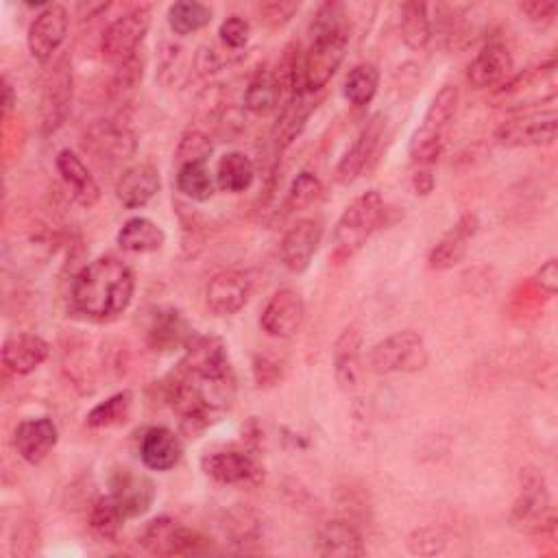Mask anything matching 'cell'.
<instances>
[{
    "instance_id": "cell-1",
    "label": "cell",
    "mask_w": 558,
    "mask_h": 558,
    "mask_svg": "<svg viewBox=\"0 0 558 558\" xmlns=\"http://www.w3.org/2000/svg\"><path fill=\"white\" fill-rule=\"evenodd\" d=\"M135 275L116 255H100L85 264L72 279L74 307L92 320H113L133 301Z\"/></svg>"
},
{
    "instance_id": "cell-2",
    "label": "cell",
    "mask_w": 558,
    "mask_h": 558,
    "mask_svg": "<svg viewBox=\"0 0 558 558\" xmlns=\"http://www.w3.org/2000/svg\"><path fill=\"white\" fill-rule=\"evenodd\" d=\"M340 2H323L310 24V46L303 54V87L314 94L323 89L338 72L349 44Z\"/></svg>"
},
{
    "instance_id": "cell-3",
    "label": "cell",
    "mask_w": 558,
    "mask_h": 558,
    "mask_svg": "<svg viewBox=\"0 0 558 558\" xmlns=\"http://www.w3.org/2000/svg\"><path fill=\"white\" fill-rule=\"evenodd\" d=\"M458 87L456 85H442L436 96L432 98L421 126L412 133L408 153L414 163L429 166L434 163L442 148H445V135L453 120V113L458 109Z\"/></svg>"
},
{
    "instance_id": "cell-4",
    "label": "cell",
    "mask_w": 558,
    "mask_h": 558,
    "mask_svg": "<svg viewBox=\"0 0 558 558\" xmlns=\"http://www.w3.org/2000/svg\"><path fill=\"white\" fill-rule=\"evenodd\" d=\"M384 198L377 190H368L355 196L333 227V253L336 257H351L373 235L384 220Z\"/></svg>"
},
{
    "instance_id": "cell-5",
    "label": "cell",
    "mask_w": 558,
    "mask_h": 558,
    "mask_svg": "<svg viewBox=\"0 0 558 558\" xmlns=\"http://www.w3.org/2000/svg\"><path fill=\"white\" fill-rule=\"evenodd\" d=\"M510 521L527 534H543L554 527L549 488L545 475L536 466H523L519 473V497L512 504Z\"/></svg>"
},
{
    "instance_id": "cell-6",
    "label": "cell",
    "mask_w": 558,
    "mask_h": 558,
    "mask_svg": "<svg viewBox=\"0 0 558 558\" xmlns=\"http://www.w3.org/2000/svg\"><path fill=\"white\" fill-rule=\"evenodd\" d=\"M427 357L423 336L412 329H403L373 344L368 351V368L377 375L416 373L427 364Z\"/></svg>"
},
{
    "instance_id": "cell-7",
    "label": "cell",
    "mask_w": 558,
    "mask_h": 558,
    "mask_svg": "<svg viewBox=\"0 0 558 558\" xmlns=\"http://www.w3.org/2000/svg\"><path fill=\"white\" fill-rule=\"evenodd\" d=\"M150 7H135L122 15H118L109 26L102 31L100 50L102 57L113 63L116 68L140 52V46L150 28Z\"/></svg>"
},
{
    "instance_id": "cell-8",
    "label": "cell",
    "mask_w": 558,
    "mask_h": 558,
    "mask_svg": "<svg viewBox=\"0 0 558 558\" xmlns=\"http://www.w3.org/2000/svg\"><path fill=\"white\" fill-rule=\"evenodd\" d=\"M177 368L203 379L233 377L227 344L222 338L211 333H194L192 340L185 344Z\"/></svg>"
},
{
    "instance_id": "cell-9",
    "label": "cell",
    "mask_w": 558,
    "mask_h": 558,
    "mask_svg": "<svg viewBox=\"0 0 558 558\" xmlns=\"http://www.w3.org/2000/svg\"><path fill=\"white\" fill-rule=\"evenodd\" d=\"M81 144L100 166H116L135 155V133L118 120L94 122Z\"/></svg>"
},
{
    "instance_id": "cell-10",
    "label": "cell",
    "mask_w": 558,
    "mask_h": 558,
    "mask_svg": "<svg viewBox=\"0 0 558 558\" xmlns=\"http://www.w3.org/2000/svg\"><path fill=\"white\" fill-rule=\"evenodd\" d=\"M558 133V116L556 109L532 111L506 120L497 126L495 140L508 148H523V146H549L554 144Z\"/></svg>"
},
{
    "instance_id": "cell-11",
    "label": "cell",
    "mask_w": 558,
    "mask_h": 558,
    "mask_svg": "<svg viewBox=\"0 0 558 558\" xmlns=\"http://www.w3.org/2000/svg\"><path fill=\"white\" fill-rule=\"evenodd\" d=\"M70 15L63 4H46L28 26L26 46L37 63H48L68 37Z\"/></svg>"
},
{
    "instance_id": "cell-12",
    "label": "cell",
    "mask_w": 558,
    "mask_h": 558,
    "mask_svg": "<svg viewBox=\"0 0 558 558\" xmlns=\"http://www.w3.org/2000/svg\"><path fill=\"white\" fill-rule=\"evenodd\" d=\"M253 294V277L248 270L229 268L216 272L205 288V305L214 316L238 314Z\"/></svg>"
},
{
    "instance_id": "cell-13",
    "label": "cell",
    "mask_w": 558,
    "mask_h": 558,
    "mask_svg": "<svg viewBox=\"0 0 558 558\" xmlns=\"http://www.w3.org/2000/svg\"><path fill=\"white\" fill-rule=\"evenodd\" d=\"M201 543L203 538L194 530L181 525L177 519L166 514L150 519L140 534V545L153 556L192 554L198 549Z\"/></svg>"
},
{
    "instance_id": "cell-14",
    "label": "cell",
    "mask_w": 558,
    "mask_h": 558,
    "mask_svg": "<svg viewBox=\"0 0 558 558\" xmlns=\"http://www.w3.org/2000/svg\"><path fill=\"white\" fill-rule=\"evenodd\" d=\"M109 495L116 499L126 519L146 514L157 497L155 482L148 475L126 466L113 469V473L109 475Z\"/></svg>"
},
{
    "instance_id": "cell-15",
    "label": "cell",
    "mask_w": 558,
    "mask_h": 558,
    "mask_svg": "<svg viewBox=\"0 0 558 558\" xmlns=\"http://www.w3.org/2000/svg\"><path fill=\"white\" fill-rule=\"evenodd\" d=\"M305 320V301L299 290H277L259 314V327L272 338H292Z\"/></svg>"
},
{
    "instance_id": "cell-16",
    "label": "cell",
    "mask_w": 558,
    "mask_h": 558,
    "mask_svg": "<svg viewBox=\"0 0 558 558\" xmlns=\"http://www.w3.org/2000/svg\"><path fill=\"white\" fill-rule=\"evenodd\" d=\"M323 240V222L318 218L296 220L281 238L279 255L288 270L303 272L310 268Z\"/></svg>"
},
{
    "instance_id": "cell-17",
    "label": "cell",
    "mask_w": 558,
    "mask_h": 558,
    "mask_svg": "<svg viewBox=\"0 0 558 558\" xmlns=\"http://www.w3.org/2000/svg\"><path fill=\"white\" fill-rule=\"evenodd\" d=\"M72 107V68L68 59H61L48 74L41 96V129L54 133L68 118Z\"/></svg>"
},
{
    "instance_id": "cell-18",
    "label": "cell",
    "mask_w": 558,
    "mask_h": 558,
    "mask_svg": "<svg viewBox=\"0 0 558 558\" xmlns=\"http://www.w3.org/2000/svg\"><path fill=\"white\" fill-rule=\"evenodd\" d=\"M201 466L220 484H255L262 477V466L244 449L209 451L203 456Z\"/></svg>"
},
{
    "instance_id": "cell-19",
    "label": "cell",
    "mask_w": 558,
    "mask_h": 558,
    "mask_svg": "<svg viewBox=\"0 0 558 558\" xmlns=\"http://www.w3.org/2000/svg\"><path fill=\"white\" fill-rule=\"evenodd\" d=\"M512 65L514 63H512L510 48L504 41L493 39L477 50V54L469 63L466 78L477 89L504 85L512 74Z\"/></svg>"
},
{
    "instance_id": "cell-20",
    "label": "cell",
    "mask_w": 558,
    "mask_h": 558,
    "mask_svg": "<svg viewBox=\"0 0 558 558\" xmlns=\"http://www.w3.org/2000/svg\"><path fill=\"white\" fill-rule=\"evenodd\" d=\"M161 187V174L155 163L140 161L122 170L116 181V198L126 209H140L148 205Z\"/></svg>"
},
{
    "instance_id": "cell-21",
    "label": "cell",
    "mask_w": 558,
    "mask_h": 558,
    "mask_svg": "<svg viewBox=\"0 0 558 558\" xmlns=\"http://www.w3.org/2000/svg\"><path fill=\"white\" fill-rule=\"evenodd\" d=\"M384 133V118L381 116H373L362 131L357 133V137L353 140V144L344 150V155L340 157L338 166H336V181L342 185L353 183L362 170L368 166L371 157L375 155V148L381 140Z\"/></svg>"
},
{
    "instance_id": "cell-22",
    "label": "cell",
    "mask_w": 558,
    "mask_h": 558,
    "mask_svg": "<svg viewBox=\"0 0 558 558\" xmlns=\"http://www.w3.org/2000/svg\"><path fill=\"white\" fill-rule=\"evenodd\" d=\"M59 427L50 416L24 418L13 434L15 451L28 464H39L57 445Z\"/></svg>"
},
{
    "instance_id": "cell-23",
    "label": "cell",
    "mask_w": 558,
    "mask_h": 558,
    "mask_svg": "<svg viewBox=\"0 0 558 558\" xmlns=\"http://www.w3.org/2000/svg\"><path fill=\"white\" fill-rule=\"evenodd\" d=\"M192 336H194V329L179 310L161 307L150 318L146 342L155 353H172L177 349H185Z\"/></svg>"
},
{
    "instance_id": "cell-24",
    "label": "cell",
    "mask_w": 558,
    "mask_h": 558,
    "mask_svg": "<svg viewBox=\"0 0 558 558\" xmlns=\"http://www.w3.org/2000/svg\"><path fill=\"white\" fill-rule=\"evenodd\" d=\"M480 229V218L475 214H462L456 225L438 240V244L432 248L427 262L429 268L434 270H449L453 266H458L466 251H469V242L473 240V235Z\"/></svg>"
},
{
    "instance_id": "cell-25",
    "label": "cell",
    "mask_w": 558,
    "mask_h": 558,
    "mask_svg": "<svg viewBox=\"0 0 558 558\" xmlns=\"http://www.w3.org/2000/svg\"><path fill=\"white\" fill-rule=\"evenodd\" d=\"M183 458V442L177 432L155 425L144 432L140 442V460L146 469L163 473L174 469Z\"/></svg>"
},
{
    "instance_id": "cell-26",
    "label": "cell",
    "mask_w": 558,
    "mask_h": 558,
    "mask_svg": "<svg viewBox=\"0 0 558 558\" xmlns=\"http://www.w3.org/2000/svg\"><path fill=\"white\" fill-rule=\"evenodd\" d=\"M57 172L61 174L63 183L68 185L72 198L81 205V207H94L100 198V185L96 181V177L92 174V170L85 166V161L70 148H63L57 153L54 159Z\"/></svg>"
},
{
    "instance_id": "cell-27",
    "label": "cell",
    "mask_w": 558,
    "mask_h": 558,
    "mask_svg": "<svg viewBox=\"0 0 558 558\" xmlns=\"http://www.w3.org/2000/svg\"><path fill=\"white\" fill-rule=\"evenodd\" d=\"M2 364L13 375L37 371L50 353V344L37 333H15L2 342Z\"/></svg>"
},
{
    "instance_id": "cell-28",
    "label": "cell",
    "mask_w": 558,
    "mask_h": 558,
    "mask_svg": "<svg viewBox=\"0 0 558 558\" xmlns=\"http://www.w3.org/2000/svg\"><path fill=\"white\" fill-rule=\"evenodd\" d=\"M362 373V331L349 325L333 342V377L342 390H353Z\"/></svg>"
},
{
    "instance_id": "cell-29",
    "label": "cell",
    "mask_w": 558,
    "mask_h": 558,
    "mask_svg": "<svg viewBox=\"0 0 558 558\" xmlns=\"http://www.w3.org/2000/svg\"><path fill=\"white\" fill-rule=\"evenodd\" d=\"M316 554L325 558H357L366 554L364 538L355 525L336 519L327 521L316 536Z\"/></svg>"
},
{
    "instance_id": "cell-30",
    "label": "cell",
    "mask_w": 558,
    "mask_h": 558,
    "mask_svg": "<svg viewBox=\"0 0 558 558\" xmlns=\"http://www.w3.org/2000/svg\"><path fill=\"white\" fill-rule=\"evenodd\" d=\"M312 109L314 105L307 89H296L286 98V105H281V113L275 124V144L279 153L286 150L301 135Z\"/></svg>"
},
{
    "instance_id": "cell-31",
    "label": "cell",
    "mask_w": 558,
    "mask_h": 558,
    "mask_svg": "<svg viewBox=\"0 0 558 558\" xmlns=\"http://www.w3.org/2000/svg\"><path fill=\"white\" fill-rule=\"evenodd\" d=\"M116 242L126 253H155L166 244V233L150 218L133 216L120 227Z\"/></svg>"
},
{
    "instance_id": "cell-32",
    "label": "cell",
    "mask_w": 558,
    "mask_h": 558,
    "mask_svg": "<svg viewBox=\"0 0 558 558\" xmlns=\"http://www.w3.org/2000/svg\"><path fill=\"white\" fill-rule=\"evenodd\" d=\"M214 179H216V187L220 192L242 194L255 181V166L246 153L229 150L218 159Z\"/></svg>"
},
{
    "instance_id": "cell-33",
    "label": "cell",
    "mask_w": 558,
    "mask_h": 558,
    "mask_svg": "<svg viewBox=\"0 0 558 558\" xmlns=\"http://www.w3.org/2000/svg\"><path fill=\"white\" fill-rule=\"evenodd\" d=\"M283 89L275 72L257 70L244 89V107L255 116H268L279 109Z\"/></svg>"
},
{
    "instance_id": "cell-34",
    "label": "cell",
    "mask_w": 558,
    "mask_h": 558,
    "mask_svg": "<svg viewBox=\"0 0 558 558\" xmlns=\"http://www.w3.org/2000/svg\"><path fill=\"white\" fill-rule=\"evenodd\" d=\"M429 7L425 2H403L401 4V39L410 50H423L432 41V17H429Z\"/></svg>"
},
{
    "instance_id": "cell-35",
    "label": "cell",
    "mask_w": 558,
    "mask_h": 558,
    "mask_svg": "<svg viewBox=\"0 0 558 558\" xmlns=\"http://www.w3.org/2000/svg\"><path fill=\"white\" fill-rule=\"evenodd\" d=\"M174 185L185 198L196 201V203L209 201L216 192V179L211 177L205 161L179 163L177 174H174Z\"/></svg>"
},
{
    "instance_id": "cell-36",
    "label": "cell",
    "mask_w": 558,
    "mask_h": 558,
    "mask_svg": "<svg viewBox=\"0 0 558 558\" xmlns=\"http://www.w3.org/2000/svg\"><path fill=\"white\" fill-rule=\"evenodd\" d=\"M166 20L174 35L185 37V35H192V33L209 26L211 9L196 0H179L168 7Z\"/></svg>"
},
{
    "instance_id": "cell-37",
    "label": "cell",
    "mask_w": 558,
    "mask_h": 558,
    "mask_svg": "<svg viewBox=\"0 0 558 558\" xmlns=\"http://www.w3.org/2000/svg\"><path fill=\"white\" fill-rule=\"evenodd\" d=\"M133 408V392L131 390H120L116 395H111L109 399L96 403L87 416L85 423L92 429H105V427H116L126 423L129 414Z\"/></svg>"
},
{
    "instance_id": "cell-38",
    "label": "cell",
    "mask_w": 558,
    "mask_h": 558,
    "mask_svg": "<svg viewBox=\"0 0 558 558\" xmlns=\"http://www.w3.org/2000/svg\"><path fill=\"white\" fill-rule=\"evenodd\" d=\"M379 87V70L373 63H357L344 78L342 94L355 107H366Z\"/></svg>"
},
{
    "instance_id": "cell-39",
    "label": "cell",
    "mask_w": 558,
    "mask_h": 558,
    "mask_svg": "<svg viewBox=\"0 0 558 558\" xmlns=\"http://www.w3.org/2000/svg\"><path fill=\"white\" fill-rule=\"evenodd\" d=\"M126 517L111 495H102L89 510V527L105 541H116Z\"/></svg>"
},
{
    "instance_id": "cell-40",
    "label": "cell",
    "mask_w": 558,
    "mask_h": 558,
    "mask_svg": "<svg viewBox=\"0 0 558 558\" xmlns=\"http://www.w3.org/2000/svg\"><path fill=\"white\" fill-rule=\"evenodd\" d=\"M320 192H323L320 179L310 170H301L288 187V194L283 201V214H294L310 207L320 196Z\"/></svg>"
},
{
    "instance_id": "cell-41",
    "label": "cell",
    "mask_w": 558,
    "mask_h": 558,
    "mask_svg": "<svg viewBox=\"0 0 558 558\" xmlns=\"http://www.w3.org/2000/svg\"><path fill=\"white\" fill-rule=\"evenodd\" d=\"M211 150H214V144L203 131L187 129L179 140L174 157H177V163H185V161H205L207 163Z\"/></svg>"
},
{
    "instance_id": "cell-42",
    "label": "cell",
    "mask_w": 558,
    "mask_h": 558,
    "mask_svg": "<svg viewBox=\"0 0 558 558\" xmlns=\"http://www.w3.org/2000/svg\"><path fill=\"white\" fill-rule=\"evenodd\" d=\"M301 9V2L294 0H275V2H264L257 7L259 13V22L266 24L268 28H279L283 24H288L294 13Z\"/></svg>"
},
{
    "instance_id": "cell-43",
    "label": "cell",
    "mask_w": 558,
    "mask_h": 558,
    "mask_svg": "<svg viewBox=\"0 0 558 558\" xmlns=\"http://www.w3.org/2000/svg\"><path fill=\"white\" fill-rule=\"evenodd\" d=\"M218 35L222 39V44L231 50H240L246 46L248 37H251V24L240 17V15H229L222 20L220 28H218Z\"/></svg>"
},
{
    "instance_id": "cell-44",
    "label": "cell",
    "mask_w": 558,
    "mask_h": 558,
    "mask_svg": "<svg viewBox=\"0 0 558 558\" xmlns=\"http://www.w3.org/2000/svg\"><path fill=\"white\" fill-rule=\"evenodd\" d=\"M519 11L536 26H549L558 15V4L551 0H530L521 2Z\"/></svg>"
},
{
    "instance_id": "cell-45",
    "label": "cell",
    "mask_w": 558,
    "mask_h": 558,
    "mask_svg": "<svg viewBox=\"0 0 558 558\" xmlns=\"http://www.w3.org/2000/svg\"><path fill=\"white\" fill-rule=\"evenodd\" d=\"M142 76H144V57L133 54L131 59H126L124 63L118 65V72H116V87L118 89H133L142 83Z\"/></svg>"
},
{
    "instance_id": "cell-46",
    "label": "cell",
    "mask_w": 558,
    "mask_h": 558,
    "mask_svg": "<svg viewBox=\"0 0 558 558\" xmlns=\"http://www.w3.org/2000/svg\"><path fill=\"white\" fill-rule=\"evenodd\" d=\"M410 549L423 556H436L445 551V538L436 530H418L410 536Z\"/></svg>"
},
{
    "instance_id": "cell-47",
    "label": "cell",
    "mask_w": 558,
    "mask_h": 558,
    "mask_svg": "<svg viewBox=\"0 0 558 558\" xmlns=\"http://www.w3.org/2000/svg\"><path fill=\"white\" fill-rule=\"evenodd\" d=\"M253 375L257 386H275L283 377L281 364L268 355H255L253 357Z\"/></svg>"
},
{
    "instance_id": "cell-48",
    "label": "cell",
    "mask_w": 558,
    "mask_h": 558,
    "mask_svg": "<svg viewBox=\"0 0 558 558\" xmlns=\"http://www.w3.org/2000/svg\"><path fill=\"white\" fill-rule=\"evenodd\" d=\"M534 283L547 294L554 296L558 292V259L549 257L536 272H534Z\"/></svg>"
},
{
    "instance_id": "cell-49",
    "label": "cell",
    "mask_w": 558,
    "mask_h": 558,
    "mask_svg": "<svg viewBox=\"0 0 558 558\" xmlns=\"http://www.w3.org/2000/svg\"><path fill=\"white\" fill-rule=\"evenodd\" d=\"M412 185H414L416 194L425 196V194H429L434 190V174L429 170H425V168H418L414 172V177H412Z\"/></svg>"
},
{
    "instance_id": "cell-50",
    "label": "cell",
    "mask_w": 558,
    "mask_h": 558,
    "mask_svg": "<svg viewBox=\"0 0 558 558\" xmlns=\"http://www.w3.org/2000/svg\"><path fill=\"white\" fill-rule=\"evenodd\" d=\"M13 107H15V92H13V85L9 83V78H2V116L7 118Z\"/></svg>"
}]
</instances>
